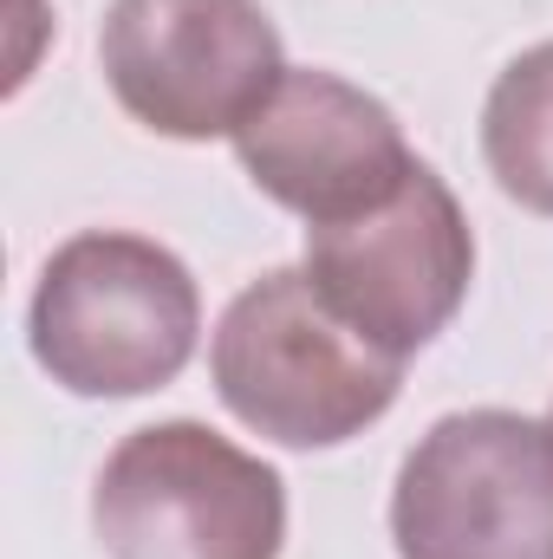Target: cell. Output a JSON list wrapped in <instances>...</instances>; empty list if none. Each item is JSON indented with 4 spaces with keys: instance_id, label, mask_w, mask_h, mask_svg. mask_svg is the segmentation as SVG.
Masks as SVG:
<instances>
[{
    "instance_id": "cell-3",
    "label": "cell",
    "mask_w": 553,
    "mask_h": 559,
    "mask_svg": "<svg viewBox=\"0 0 553 559\" xmlns=\"http://www.w3.org/2000/svg\"><path fill=\"white\" fill-rule=\"evenodd\" d=\"M92 534L111 559H280L286 481L209 423H143L98 468Z\"/></svg>"
},
{
    "instance_id": "cell-9",
    "label": "cell",
    "mask_w": 553,
    "mask_h": 559,
    "mask_svg": "<svg viewBox=\"0 0 553 559\" xmlns=\"http://www.w3.org/2000/svg\"><path fill=\"white\" fill-rule=\"evenodd\" d=\"M548 423H553V417H548Z\"/></svg>"
},
{
    "instance_id": "cell-2",
    "label": "cell",
    "mask_w": 553,
    "mask_h": 559,
    "mask_svg": "<svg viewBox=\"0 0 553 559\" xmlns=\"http://www.w3.org/2000/svg\"><path fill=\"white\" fill-rule=\"evenodd\" d=\"M202 338L196 274L150 235L85 228L52 248L26 306L39 371L72 397H143L183 378Z\"/></svg>"
},
{
    "instance_id": "cell-8",
    "label": "cell",
    "mask_w": 553,
    "mask_h": 559,
    "mask_svg": "<svg viewBox=\"0 0 553 559\" xmlns=\"http://www.w3.org/2000/svg\"><path fill=\"white\" fill-rule=\"evenodd\" d=\"M482 163L508 202L553 222V39L495 72L482 105Z\"/></svg>"
},
{
    "instance_id": "cell-1",
    "label": "cell",
    "mask_w": 553,
    "mask_h": 559,
    "mask_svg": "<svg viewBox=\"0 0 553 559\" xmlns=\"http://www.w3.org/2000/svg\"><path fill=\"white\" fill-rule=\"evenodd\" d=\"M209 378L228 417L280 449H339L365 436L404 391V358L378 352L306 267L248 280L215 338Z\"/></svg>"
},
{
    "instance_id": "cell-5",
    "label": "cell",
    "mask_w": 553,
    "mask_h": 559,
    "mask_svg": "<svg viewBox=\"0 0 553 559\" xmlns=\"http://www.w3.org/2000/svg\"><path fill=\"white\" fill-rule=\"evenodd\" d=\"M398 559H553V423L456 411L430 423L391 488Z\"/></svg>"
},
{
    "instance_id": "cell-4",
    "label": "cell",
    "mask_w": 553,
    "mask_h": 559,
    "mask_svg": "<svg viewBox=\"0 0 553 559\" xmlns=\"http://www.w3.org/2000/svg\"><path fill=\"white\" fill-rule=\"evenodd\" d=\"M98 66L118 111L176 143L235 138L286 79L261 0H111Z\"/></svg>"
},
{
    "instance_id": "cell-6",
    "label": "cell",
    "mask_w": 553,
    "mask_h": 559,
    "mask_svg": "<svg viewBox=\"0 0 553 559\" xmlns=\"http://www.w3.org/2000/svg\"><path fill=\"white\" fill-rule=\"evenodd\" d=\"M306 274L378 352L411 358L462 312L475 280V235L456 189L416 163L385 209L306 228Z\"/></svg>"
},
{
    "instance_id": "cell-7",
    "label": "cell",
    "mask_w": 553,
    "mask_h": 559,
    "mask_svg": "<svg viewBox=\"0 0 553 559\" xmlns=\"http://www.w3.org/2000/svg\"><path fill=\"white\" fill-rule=\"evenodd\" d=\"M228 143L248 182L306 228L385 209L423 163L385 98L319 66H286V79Z\"/></svg>"
}]
</instances>
